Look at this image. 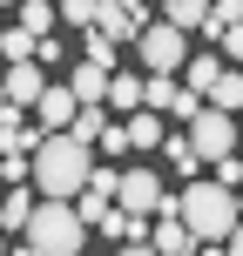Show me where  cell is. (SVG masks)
Segmentation results:
<instances>
[{
    "mask_svg": "<svg viewBox=\"0 0 243 256\" xmlns=\"http://www.w3.org/2000/svg\"><path fill=\"white\" fill-rule=\"evenodd\" d=\"M27 176H34L41 202H75V196L88 189V176H95V148H81L75 135H41Z\"/></svg>",
    "mask_w": 243,
    "mask_h": 256,
    "instance_id": "1",
    "label": "cell"
},
{
    "mask_svg": "<svg viewBox=\"0 0 243 256\" xmlns=\"http://www.w3.org/2000/svg\"><path fill=\"white\" fill-rule=\"evenodd\" d=\"M169 216L189 230V243H230L236 230V196L216 182H189L182 196H169Z\"/></svg>",
    "mask_w": 243,
    "mask_h": 256,
    "instance_id": "2",
    "label": "cell"
},
{
    "mask_svg": "<svg viewBox=\"0 0 243 256\" xmlns=\"http://www.w3.org/2000/svg\"><path fill=\"white\" fill-rule=\"evenodd\" d=\"M21 243H34L41 256H81V250H88V230L75 222V209H68V202H34Z\"/></svg>",
    "mask_w": 243,
    "mask_h": 256,
    "instance_id": "3",
    "label": "cell"
},
{
    "mask_svg": "<svg viewBox=\"0 0 243 256\" xmlns=\"http://www.w3.org/2000/svg\"><path fill=\"white\" fill-rule=\"evenodd\" d=\"M115 209H122V216H135V222H155V216L169 209L162 176H155V168H122V182H115Z\"/></svg>",
    "mask_w": 243,
    "mask_h": 256,
    "instance_id": "4",
    "label": "cell"
},
{
    "mask_svg": "<svg viewBox=\"0 0 243 256\" xmlns=\"http://www.w3.org/2000/svg\"><path fill=\"white\" fill-rule=\"evenodd\" d=\"M189 155H196V162H223V155H236V122L216 115V108H203V115L189 122Z\"/></svg>",
    "mask_w": 243,
    "mask_h": 256,
    "instance_id": "5",
    "label": "cell"
},
{
    "mask_svg": "<svg viewBox=\"0 0 243 256\" xmlns=\"http://www.w3.org/2000/svg\"><path fill=\"white\" fill-rule=\"evenodd\" d=\"M182 48H189V40H182L176 27H162V20H149V27H142V40H135V54H142L149 74H176V68H182Z\"/></svg>",
    "mask_w": 243,
    "mask_h": 256,
    "instance_id": "6",
    "label": "cell"
},
{
    "mask_svg": "<svg viewBox=\"0 0 243 256\" xmlns=\"http://www.w3.org/2000/svg\"><path fill=\"white\" fill-rule=\"evenodd\" d=\"M155 14L142 7V0H102V14H95V34L102 40H142V27H149Z\"/></svg>",
    "mask_w": 243,
    "mask_h": 256,
    "instance_id": "7",
    "label": "cell"
},
{
    "mask_svg": "<svg viewBox=\"0 0 243 256\" xmlns=\"http://www.w3.org/2000/svg\"><path fill=\"white\" fill-rule=\"evenodd\" d=\"M115 182H122V168H95V176H88V189H81L75 202H68L81 230H95V222H102L108 209H115Z\"/></svg>",
    "mask_w": 243,
    "mask_h": 256,
    "instance_id": "8",
    "label": "cell"
},
{
    "mask_svg": "<svg viewBox=\"0 0 243 256\" xmlns=\"http://www.w3.org/2000/svg\"><path fill=\"white\" fill-rule=\"evenodd\" d=\"M34 115H41V135H68V122L81 115V102H75L68 81H48V94L34 102Z\"/></svg>",
    "mask_w": 243,
    "mask_h": 256,
    "instance_id": "9",
    "label": "cell"
},
{
    "mask_svg": "<svg viewBox=\"0 0 243 256\" xmlns=\"http://www.w3.org/2000/svg\"><path fill=\"white\" fill-rule=\"evenodd\" d=\"M0 94H7V108H21V115H27V108L48 94V74H41L34 61H27V68H7V74H0Z\"/></svg>",
    "mask_w": 243,
    "mask_h": 256,
    "instance_id": "10",
    "label": "cell"
},
{
    "mask_svg": "<svg viewBox=\"0 0 243 256\" xmlns=\"http://www.w3.org/2000/svg\"><path fill=\"white\" fill-rule=\"evenodd\" d=\"M149 250H155V256H196V243H189V230H182V222L169 216V209H162V216L149 222Z\"/></svg>",
    "mask_w": 243,
    "mask_h": 256,
    "instance_id": "11",
    "label": "cell"
},
{
    "mask_svg": "<svg viewBox=\"0 0 243 256\" xmlns=\"http://www.w3.org/2000/svg\"><path fill=\"white\" fill-rule=\"evenodd\" d=\"M203 108H216V115H230V122H236V108H243V68H236V74L223 68V74H216V88L203 94Z\"/></svg>",
    "mask_w": 243,
    "mask_h": 256,
    "instance_id": "12",
    "label": "cell"
},
{
    "mask_svg": "<svg viewBox=\"0 0 243 256\" xmlns=\"http://www.w3.org/2000/svg\"><path fill=\"white\" fill-rule=\"evenodd\" d=\"M162 27H176L182 40H189V27L209 34V7H203V0H169V7H162Z\"/></svg>",
    "mask_w": 243,
    "mask_h": 256,
    "instance_id": "13",
    "label": "cell"
},
{
    "mask_svg": "<svg viewBox=\"0 0 243 256\" xmlns=\"http://www.w3.org/2000/svg\"><path fill=\"white\" fill-rule=\"evenodd\" d=\"M68 88H75L81 108H102V102H108V74H102V68H75V81H68Z\"/></svg>",
    "mask_w": 243,
    "mask_h": 256,
    "instance_id": "14",
    "label": "cell"
},
{
    "mask_svg": "<svg viewBox=\"0 0 243 256\" xmlns=\"http://www.w3.org/2000/svg\"><path fill=\"white\" fill-rule=\"evenodd\" d=\"M68 135H75L81 148H102V135H108V108H81V115L68 122Z\"/></svg>",
    "mask_w": 243,
    "mask_h": 256,
    "instance_id": "15",
    "label": "cell"
},
{
    "mask_svg": "<svg viewBox=\"0 0 243 256\" xmlns=\"http://www.w3.org/2000/svg\"><path fill=\"white\" fill-rule=\"evenodd\" d=\"M102 108H122V115H135V108H142V81L115 68V74H108V102H102Z\"/></svg>",
    "mask_w": 243,
    "mask_h": 256,
    "instance_id": "16",
    "label": "cell"
},
{
    "mask_svg": "<svg viewBox=\"0 0 243 256\" xmlns=\"http://www.w3.org/2000/svg\"><path fill=\"white\" fill-rule=\"evenodd\" d=\"M142 108H149V115H169V108H176V74H149L142 81Z\"/></svg>",
    "mask_w": 243,
    "mask_h": 256,
    "instance_id": "17",
    "label": "cell"
},
{
    "mask_svg": "<svg viewBox=\"0 0 243 256\" xmlns=\"http://www.w3.org/2000/svg\"><path fill=\"white\" fill-rule=\"evenodd\" d=\"M216 74H223V61H216V54H196V61H189V74H182V81H189V94L203 102V94L216 88Z\"/></svg>",
    "mask_w": 243,
    "mask_h": 256,
    "instance_id": "18",
    "label": "cell"
},
{
    "mask_svg": "<svg viewBox=\"0 0 243 256\" xmlns=\"http://www.w3.org/2000/svg\"><path fill=\"white\" fill-rule=\"evenodd\" d=\"M81 68H102V74H115V40L81 34Z\"/></svg>",
    "mask_w": 243,
    "mask_h": 256,
    "instance_id": "19",
    "label": "cell"
},
{
    "mask_svg": "<svg viewBox=\"0 0 243 256\" xmlns=\"http://www.w3.org/2000/svg\"><path fill=\"white\" fill-rule=\"evenodd\" d=\"M95 14H102V0H68V7H54V20L81 27V34H95Z\"/></svg>",
    "mask_w": 243,
    "mask_h": 256,
    "instance_id": "20",
    "label": "cell"
},
{
    "mask_svg": "<svg viewBox=\"0 0 243 256\" xmlns=\"http://www.w3.org/2000/svg\"><path fill=\"white\" fill-rule=\"evenodd\" d=\"M27 216H34L27 189H7V202H0V222H7V236H14V230H27Z\"/></svg>",
    "mask_w": 243,
    "mask_h": 256,
    "instance_id": "21",
    "label": "cell"
},
{
    "mask_svg": "<svg viewBox=\"0 0 243 256\" xmlns=\"http://www.w3.org/2000/svg\"><path fill=\"white\" fill-rule=\"evenodd\" d=\"M0 54H7L14 68H27V61H34V34H21V27H7V34H0Z\"/></svg>",
    "mask_w": 243,
    "mask_h": 256,
    "instance_id": "22",
    "label": "cell"
},
{
    "mask_svg": "<svg viewBox=\"0 0 243 256\" xmlns=\"http://www.w3.org/2000/svg\"><path fill=\"white\" fill-rule=\"evenodd\" d=\"M48 27H54V7H48V0H27V7H21V34H48Z\"/></svg>",
    "mask_w": 243,
    "mask_h": 256,
    "instance_id": "23",
    "label": "cell"
},
{
    "mask_svg": "<svg viewBox=\"0 0 243 256\" xmlns=\"http://www.w3.org/2000/svg\"><path fill=\"white\" fill-rule=\"evenodd\" d=\"M162 148H169V162H176L182 176H196V168H203V162L189 155V135H162Z\"/></svg>",
    "mask_w": 243,
    "mask_h": 256,
    "instance_id": "24",
    "label": "cell"
},
{
    "mask_svg": "<svg viewBox=\"0 0 243 256\" xmlns=\"http://www.w3.org/2000/svg\"><path fill=\"white\" fill-rule=\"evenodd\" d=\"M0 182L7 189H27V155H0Z\"/></svg>",
    "mask_w": 243,
    "mask_h": 256,
    "instance_id": "25",
    "label": "cell"
},
{
    "mask_svg": "<svg viewBox=\"0 0 243 256\" xmlns=\"http://www.w3.org/2000/svg\"><path fill=\"white\" fill-rule=\"evenodd\" d=\"M236 182H243V155H223V162H216V189L236 196Z\"/></svg>",
    "mask_w": 243,
    "mask_h": 256,
    "instance_id": "26",
    "label": "cell"
},
{
    "mask_svg": "<svg viewBox=\"0 0 243 256\" xmlns=\"http://www.w3.org/2000/svg\"><path fill=\"white\" fill-rule=\"evenodd\" d=\"M54 61H61V40L41 34V40H34V68H54Z\"/></svg>",
    "mask_w": 243,
    "mask_h": 256,
    "instance_id": "27",
    "label": "cell"
},
{
    "mask_svg": "<svg viewBox=\"0 0 243 256\" xmlns=\"http://www.w3.org/2000/svg\"><path fill=\"white\" fill-rule=\"evenodd\" d=\"M176 115H182V122H196V115H203V102H196L189 88H176Z\"/></svg>",
    "mask_w": 243,
    "mask_h": 256,
    "instance_id": "28",
    "label": "cell"
},
{
    "mask_svg": "<svg viewBox=\"0 0 243 256\" xmlns=\"http://www.w3.org/2000/svg\"><path fill=\"white\" fill-rule=\"evenodd\" d=\"M223 48H230V61H243V27H230V34H223Z\"/></svg>",
    "mask_w": 243,
    "mask_h": 256,
    "instance_id": "29",
    "label": "cell"
},
{
    "mask_svg": "<svg viewBox=\"0 0 243 256\" xmlns=\"http://www.w3.org/2000/svg\"><path fill=\"white\" fill-rule=\"evenodd\" d=\"M223 256H243V222L230 230V243H223Z\"/></svg>",
    "mask_w": 243,
    "mask_h": 256,
    "instance_id": "30",
    "label": "cell"
},
{
    "mask_svg": "<svg viewBox=\"0 0 243 256\" xmlns=\"http://www.w3.org/2000/svg\"><path fill=\"white\" fill-rule=\"evenodd\" d=\"M115 256H155V250H149V243H122Z\"/></svg>",
    "mask_w": 243,
    "mask_h": 256,
    "instance_id": "31",
    "label": "cell"
},
{
    "mask_svg": "<svg viewBox=\"0 0 243 256\" xmlns=\"http://www.w3.org/2000/svg\"><path fill=\"white\" fill-rule=\"evenodd\" d=\"M0 108H7V94H0Z\"/></svg>",
    "mask_w": 243,
    "mask_h": 256,
    "instance_id": "32",
    "label": "cell"
},
{
    "mask_svg": "<svg viewBox=\"0 0 243 256\" xmlns=\"http://www.w3.org/2000/svg\"><path fill=\"white\" fill-rule=\"evenodd\" d=\"M0 256H7V243H0Z\"/></svg>",
    "mask_w": 243,
    "mask_h": 256,
    "instance_id": "33",
    "label": "cell"
},
{
    "mask_svg": "<svg viewBox=\"0 0 243 256\" xmlns=\"http://www.w3.org/2000/svg\"><path fill=\"white\" fill-rule=\"evenodd\" d=\"M0 34H7V27H0Z\"/></svg>",
    "mask_w": 243,
    "mask_h": 256,
    "instance_id": "34",
    "label": "cell"
},
{
    "mask_svg": "<svg viewBox=\"0 0 243 256\" xmlns=\"http://www.w3.org/2000/svg\"><path fill=\"white\" fill-rule=\"evenodd\" d=\"M81 256H88V250H81Z\"/></svg>",
    "mask_w": 243,
    "mask_h": 256,
    "instance_id": "35",
    "label": "cell"
}]
</instances>
